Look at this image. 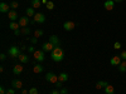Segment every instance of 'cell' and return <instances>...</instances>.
<instances>
[{
  "instance_id": "obj_1",
  "label": "cell",
  "mask_w": 126,
  "mask_h": 94,
  "mask_svg": "<svg viewBox=\"0 0 126 94\" xmlns=\"http://www.w3.org/2000/svg\"><path fill=\"white\" fill-rule=\"evenodd\" d=\"M50 58L53 59L54 61L59 63V61L63 60V58H64V51H63V49L61 47H56L53 49V51L50 53Z\"/></svg>"
},
{
  "instance_id": "obj_42",
  "label": "cell",
  "mask_w": 126,
  "mask_h": 94,
  "mask_svg": "<svg viewBox=\"0 0 126 94\" xmlns=\"http://www.w3.org/2000/svg\"><path fill=\"white\" fill-rule=\"evenodd\" d=\"M115 3H121V1H124V0H113Z\"/></svg>"
},
{
  "instance_id": "obj_28",
  "label": "cell",
  "mask_w": 126,
  "mask_h": 94,
  "mask_svg": "<svg viewBox=\"0 0 126 94\" xmlns=\"http://www.w3.org/2000/svg\"><path fill=\"white\" fill-rule=\"evenodd\" d=\"M20 30H22V34H24V35H29V34H30V29H29L28 26H27V28H22Z\"/></svg>"
},
{
  "instance_id": "obj_41",
  "label": "cell",
  "mask_w": 126,
  "mask_h": 94,
  "mask_svg": "<svg viewBox=\"0 0 126 94\" xmlns=\"http://www.w3.org/2000/svg\"><path fill=\"white\" fill-rule=\"evenodd\" d=\"M22 94H29V90H25V89H23V90H22Z\"/></svg>"
},
{
  "instance_id": "obj_21",
  "label": "cell",
  "mask_w": 126,
  "mask_h": 94,
  "mask_svg": "<svg viewBox=\"0 0 126 94\" xmlns=\"http://www.w3.org/2000/svg\"><path fill=\"white\" fill-rule=\"evenodd\" d=\"M105 94H115V88L109 84L106 88H105Z\"/></svg>"
},
{
  "instance_id": "obj_15",
  "label": "cell",
  "mask_w": 126,
  "mask_h": 94,
  "mask_svg": "<svg viewBox=\"0 0 126 94\" xmlns=\"http://www.w3.org/2000/svg\"><path fill=\"white\" fill-rule=\"evenodd\" d=\"M23 65L22 64H16L14 68H13V73H14V74L15 75H19V74H22V73H23Z\"/></svg>"
},
{
  "instance_id": "obj_23",
  "label": "cell",
  "mask_w": 126,
  "mask_h": 94,
  "mask_svg": "<svg viewBox=\"0 0 126 94\" xmlns=\"http://www.w3.org/2000/svg\"><path fill=\"white\" fill-rule=\"evenodd\" d=\"M119 71H121V73H125V71H126V60H122V61L120 63Z\"/></svg>"
},
{
  "instance_id": "obj_19",
  "label": "cell",
  "mask_w": 126,
  "mask_h": 94,
  "mask_svg": "<svg viewBox=\"0 0 126 94\" xmlns=\"http://www.w3.org/2000/svg\"><path fill=\"white\" fill-rule=\"evenodd\" d=\"M58 80L59 82H67L68 80V74L67 73H61V74L58 75Z\"/></svg>"
},
{
  "instance_id": "obj_38",
  "label": "cell",
  "mask_w": 126,
  "mask_h": 94,
  "mask_svg": "<svg viewBox=\"0 0 126 94\" xmlns=\"http://www.w3.org/2000/svg\"><path fill=\"white\" fill-rule=\"evenodd\" d=\"M5 58H6V55H5L4 53H1V54H0V60H5Z\"/></svg>"
},
{
  "instance_id": "obj_10",
  "label": "cell",
  "mask_w": 126,
  "mask_h": 94,
  "mask_svg": "<svg viewBox=\"0 0 126 94\" xmlns=\"http://www.w3.org/2000/svg\"><path fill=\"white\" fill-rule=\"evenodd\" d=\"M121 61H122L121 57H119V55H113V57L111 58V60H110V64H111V65H116V67H119Z\"/></svg>"
},
{
  "instance_id": "obj_5",
  "label": "cell",
  "mask_w": 126,
  "mask_h": 94,
  "mask_svg": "<svg viewBox=\"0 0 126 94\" xmlns=\"http://www.w3.org/2000/svg\"><path fill=\"white\" fill-rule=\"evenodd\" d=\"M33 57L37 61H43L44 60V51L43 50H35L34 53H33Z\"/></svg>"
},
{
  "instance_id": "obj_4",
  "label": "cell",
  "mask_w": 126,
  "mask_h": 94,
  "mask_svg": "<svg viewBox=\"0 0 126 94\" xmlns=\"http://www.w3.org/2000/svg\"><path fill=\"white\" fill-rule=\"evenodd\" d=\"M54 48H56V45L52 44L50 41H47V43H44L43 45H42V50H43L44 53H46V51H48V53H52Z\"/></svg>"
},
{
  "instance_id": "obj_14",
  "label": "cell",
  "mask_w": 126,
  "mask_h": 94,
  "mask_svg": "<svg viewBox=\"0 0 126 94\" xmlns=\"http://www.w3.org/2000/svg\"><path fill=\"white\" fill-rule=\"evenodd\" d=\"M12 87H13L14 89H22V88H23V83H22V80L14 79V80L12 82Z\"/></svg>"
},
{
  "instance_id": "obj_37",
  "label": "cell",
  "mask_w": 126,
  "mask_h": 94,
  "mask_svg": "<svg viewBox=\"0 0 126 94\" xmlns=\"http://www.w3.org/2000/svg\"><path fill=\"white\" fill-rule=\"evenodd\" d=\"M0 94H6V90H5V88H4V87L0 88Z\"/></svg>"
},
{
  "instance_id": "obj_24",
  "label": "cell",
  "mask_w": 126,
  "mask_h": 94,
  "mask_svg": "<svg viewBox=\"0 0 126 94\" xmlns=\"http://www.w3.org/2000/svg\"><path fill=\"white\" fill-rule=\"evenodd\" d=\"M33 71H34V73H37V74H39V73H42V71H43V67H42L40 64H37V65H34V68H33Z\"/></svg>"
},
{
  "instance_id": "obj_29",
  "label": "cell",
  "mask_w": 126,
  "mask_h": 94,
  "mask_svg": "<svg viewBox=\"0 0 126 94\" xmlns=\"http://www.w3.org/2000/svg\"><path fill=\"white\" fill-rule=\"evenodd\" d=\"M29 94H39L38 88H30L29 89Z\"/></svg>"
},
{
  "instance_id": "obj_13",
  "label": "cell",
  "mask_w": 126,
  "mask_h": 94,
  "mask_svg": "<svg viewBox=\"0 0 126 94\" xmlns=\"http://www.w3.org/2000/svg\"><path fill=\"white\" fill-rule=\"evenodd\" d=\"M48 41H50V43H52V44H54L56 47H59V44H61V40L58 39L57 35H50L49 39H48Z\"/></svg>"
},
{
  "instance_id": "obj_25",
  "label": "cell",
  "mask_w": 126,
  "mask_h": 94,
  "mask_svg": "<svg viewBox=\"0 0 126 94\" xmlns=\"http://www.w3.org/2000/svg\"><path fill=\"white\" fill-rule=\"evenodd\" d=\"M43 34H44V33H43V30H40V29H37V30L34 31V36L38 38V39H39L40 36H43Z\"/></svg>"
},
{
  "instance_id": "obj_43",
  "label": "cell",
  "mask_w": 126,
  "mask_h": 94,
  "mask_svg": "<svg viewBox=\"0 0 126 94\" xmlns=\"http://www.w3.org/2000/svg\"><path fill=\"white\" fill-rule=\"evenodd\" d=\"M48 1H47V0H42V4H47Z\"/></svg>"
},
{
  "instance_id": "obj_31",
  "label": "cell",
  "mask_w": 126,
  "mask_h": 94,
  "mask_svg": "<svg viewBox=\"0 0 126 94\" xmlns=\"http://www.w3.org/2000/svg\"><path fill=\"white\" fill-rule=\"evenodd\" d=\"M6 94H16V92H15L14 88H9V89L6 90Z\"/></svg>"
},
{
  "instance_id": "obj_40",
  "label": "cell",
  "mask_w": 126,
  "mask_h": 94,
  "mask_svg": "<svg viewBox=\"0 0 126 94\" xmlns=\"http://www.w3.org/2000/svg\"><path fill=\"white\" fill-rule=\"evenodd\" d=\"M32 43H33V44H37V43H38V38H35V36H34L33 39H32Z\"/></svg>"
},
{
  "instance_id": "obj_36",
  "label": "cell",
  "mask_w": 126,
  "mask_h": 94,
  "mask_svg": "<svg viewBox=\"0 0 126 94\" xmlns=\"http://www.w3.org/2000/svg\"><path fill=\"white\" fill-rule=\"evenodd\" d=\"M50 94H61V90H58V89H53Z\"/></svg>"
},
{
  "instance_id": "obj_12",
  "label": "cell",
  "mask_w": 126,
  "mask_h": 94,
  "mask_svg": "<svg viewBox=\"0 0 126 94\" xmlns=\"http://www.w3.org/2000/svg\"><path fill=\"white\" fill-rule=\"evenodd\" d=\"M113 8H115V1L113 0H106V1H105V9H106L107 12L113 10Z\"/></svg>"
},
{
  "instance_id": "obj_18",
  "label": "cell",
  "mask_w": 126,
  "mask_h": 94,
  "mask_svg": "<svg viewBox=\"0 0 126 94\" xmlns=\"http://www.w3.org/2000/svg\"><path fill=\"white\" fill-rule=\"evenodd\" d=\"M107 85H109V84H107L106 82H103V80H100V82L96 83V88H97L98 90H100V89H105Z\"/></svg>"
},
{
  "instance_id": "obj_30",
  "label": "cell",
  "mask_w": 126,
  "mask_h": 94,
  "mask_svg": "<svg viewBox=\"0 0 126 94\" xmlns=\"http://www.w3.org/2000/svg\"><path fill=\"white\" fill-rule=\"evenodd\" d=\"M113 49H116V50L121 49V43H120V41H116V43L113 44Z\"/></svg>"
},
{
  "instance_id": "obj_34",
  "label": "cell",
  "mask_w": 126,
  "mask_h": 94,
  "mask_svg": "<svg viewBox=\"0 0 126 94\" xmlns=\"http://www.w3.org/2000/svg\"><path fill=\"white\" fill-rule=\"evenodd\" d=\"M62 83H63V82H59V80H58V82L56 83V88H62Z\"/></svg>"
},
{
  "instance_id": "obj_33",
  "label": "cell",
  "mask_w": 126,
  "mask_h": 94,
  "mask_svg": "<svg viewBox=\"0 0 126 94\" xmlns=\"http://www.w3.org/2000/svg\"><path fill=\"white\" fill-rule=\"evenodd\" d=\"M27 49H28V51H30V53H34V51H35V49H34V47H33V45L28 47Z\"/></svg>"
},
{
  "instance_id": "obj_26",
  "label": "cell",
  "mask_w": 126,
  "mask_h": 94,
  "mask_svg": "<svg viewBox=\"0 0 126 94\" xmlns=\"http://www.w3.org/2000/svg\"><path fill=\"white\" fill-rule=\"evenodd\" d=\"M10 8H12L13 10H16V9L19 8V3L14 0V1H12V3H10Z\"/></svg>"
},
{
  "instance_id": "obj_6",
  "label": "cell",
  "mask_w": 126,
  "mask_h": 94,
  "mask_svg": "<svg viewBox=\"0 0 126 94\" xmlns=\"http://www.w3.org/2000/svg\"><path fill=\"white\" fill-rule=\"evenodd\" d=\"M18 23H19L20 28H27V26H28V24L30 23V20H29V18H28V16H20V18H19V20H18Z\"/></svg>"
},
{
  "instance_id": "obj_27",
  "label": "cell",
  "mask_w": 126,
  "mask_h": 94,
  "mask_svg": "<svg viewBox=\"0 0 126 94\" xmlns=\"http://www.w3.org/2000/svg\"><path fill=\"white\" fill-rule=\"evenodd\" d=\"M46 6H47V9H48V10H53V9H54V3L49 0V1L46 4Z\"/></svg>"
},
{
  "instance_id": "obj_3",
  "label": "cell",
  "mask_w": 126,
  "mask_h": 94,
  "mask_svg": "<svg viewBox=\"0 0 126 94\" xmlns=\"http://www.w3.org/2000/svg\"><path fill=\"white\" fill-rule=\"evenodd\" d=\"M46 80L48 83H52V84H56L58 82V75H56L54 73H52V71H48L47 75H46Z\"/></svg>"
},
{
  "instance_id": "obj_22",
  "label": "cell",
  "mask_w": 126,
  "mask_h": 94,
  "mask_svg": "<svg viewBox=\"0 0 126 94\" xmlns=\"http://www.w3.org/2000/svg\"><path fill=\"white\" fill-rule=\"evenodd\" d=\"M40 5H42V0H32V8L38 9L40 8Z\"/></svg>"
},
{
  "instance_id": "obj_35",
  "label": "cell",
  "mask_w": 126,
  "mask_h": 94,
  "mask_svg": "<svg viewBox=\"0 0 126 94\" xmlns=\"http://www.w3.org/2000/svg\"><path fill=\"white\" fill-rule=\"evenodd\" d=\"M14 34L18 36V35H20V34H22V30H20V29H18V30H14Z\"/></svg>"
},
{
  "instance_id": "obj_44",
  "label": "cell",
  "mask_w": 126,
  "mask_h": 94,
  "mask_svg": "<svg viewBox=\"0 0 126 94\" xmlns=\"http://www.w3.org/2000/svg\"><path fill=\"white\" fill-rule=\"evenodd\" d=\"M105 1H106V0H105Z\"/></svg>"
},
{
  "instance_id": "obj_8",
  "label": "cell",
  "mask_w": 126,
  "mask_h": 94,
  "mask_svg": "<svg viewBox=\"0 0 126 94\" xmlns=\"http://www.w3.org/2000/svg\"><path fill=\"white\" fill-rule=\"evenodd\" d=\"M63 28H64V30H67V31H72L73 29L76 28V23L68 20V22H66L64 24H63Z\"/></svg>"
},
{
  "instance_id": "obj_7",
  "label": "cell",
  "mask_w": 126,
  "mask_h": 94,
  "mask_svg": "<svg viewBox=\"0 0 126 94\" xmlns=\"http://www.w3.org/2000/svg\"><path fill=\"white\" fill-rule=\"evenodd\" d=\"M8 18L10 22H15V20H19V16H18V12L16 10H10V12L8 13Z\"/></svg>"
},
{
  "instance_id": "obj_16",
  "label": "cell",
  "mask_w": 126,
  "mask_h": 94,
  "mask_svg": "<svg viewBox=\"0 0 126 94\" xmlns=\"http://www.w3.org/2000/svg\"><path fill=\"white\" fill-rule=\"evenodd\" d=\"M18 60L22 63V64H25V63H29V58H28V55L27 54H20L19 57H18Z\"/></svg>"
},
{
  "instance_id": "obj_32",
  "label": "cell",
  "mask_w": 126,
  "mask_h": 94,
  "mask_svg": "<svg viewBox=\"0 0 126 94\" xmlns=\"http://www.w3.org/2000/svg\"><path fill=\"white\" fill-rule=\"evenodd\" d=\"M120 57H121L122 60H126V50H122V51H121V55H120Z\"/></svg>"
},
{
  "instance_id": "obj_11",
  "label": "cell",
  "mask_w": 126,
  "mask_h": 94,
  "mask_svg": "<svg viewBox=\"0 0 126 94\" xmlns=\"http://www.w3.org/2000/svg\"><path fill=\"white\" fill-rule=\"evenodd\" d=\"M10 10H12V8H10V5H8L6 3H1V4H0V12H1L3 14H8Z\"/></svg>"
},
{
  "instance_id": "obj_17",
  "label": "cell",
  "mask_w": 126,
  "mask_h": 94,
  "mask_svg": "<svg viewBox=\"0 0 126 94\" xmlns=\"http://www.w3.org/2000/svg\"><path fill=\"white\" fill-rule=\"evenodd\" d=\"M25 13H27V16H28V18H34V15L37 14L34 8H28V9L25 10Z\"/></svg>"
},
{
  "instance_id": "obj_2",
  "label": "cell",
  "mask_w": 126,
  "mask_h": 94,
  "mask_svg": "<svg viewBox=\"0 0 126 94\" xmlns=\"http://www.w3.org/2000/svg\"><path fill=\"white\" fill-rule=\"evenodd\" d=\"M20 54H22L20 53V48H18V47H10L8 50V55L13 59H18V57Z\"/></svg>"
},
{
  "instance_id": "obj_20",
  "label": "cell",
  "mask_w": 126,
  "mask_h": 94,
  "mask_svg": "<svg viewBox=\"0 0 126 94\" xmlns=\"http://www.w3.org/2000/svg\"><path fill=\"white\" fill-rule=\"evenodd\" d=\"M19 28H20V25L18 22H12L9 24V29H12V30H18Z\"/></svg>"
},
{
  "instance_id": "obj_39",
  "label": "cell",
  "mask_w": 126,
  "mask_h": 94,
  "mask_svg": "<svg viewBox=\"0 0 126 94\" xmlns=\"http://www.w3.org/2000/svg\"><path fill=\"white\" fill-rule=\"evenodd\" d=\"M68 93V90L66 89V88H63V89H61V94H67Z\"/></svg>"
},
{
  "instance_id": "obj_9",
  "label": "cell",
  "mask_w": 126,
  "mask_h": 94,
  "mask_svg": "<svg viewBox=\"0 0 126 94\" xmlns=\"http://www.w3.org/2000/svg\"><path fill=\"white\" fill-rule=\"evenodd\" d=\"M34 22H35V23H39V24L44 23V22H46V16H44V14L37 13V14L34 15Z\"/></svg>"
}]
</instances>
